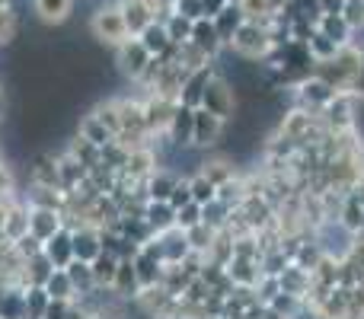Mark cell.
Instances as JSON below:
<instances>
[{
	"label": "cell",
	"mask_w": 364,
	"mask_h": 319,
	"mask_svg": "<svg viewBox=\"0 0 364 319\" xmlns=\"http://www.w3.org/2000/svg\"><path fill=\"white\" fill-rule=\"evenodd\" d=\"M201 106H205L208 112L220 115L224 121H233L237 119V90H233V83L227 80V77L214 74L211 80H208V87H205Z\"/></svg>",
	"instance_id": "6da1fadb"
},
{
	"label": "cell",
	"mask_w": 364,
	"mask_h": 319,
	"mask_svg": "<svg viewBox=\"0 0 364 319\" xmlns=\"http://www.w3.org/2000/svg\"><path fill=\"white\" fill-rule=\"evenodd\" d=\"M227 134V121L220 119V115L208 112L205 106L195 109V125H192V147L201 153L214 151V147H220V141H224Z\"/></svg>",
	"instance_id": "7a4b0ae2"
},
{
	"label": "cell",
	"mask_w": 364,
	"mask_h": 319,
	"mask_svg": "<svg viewBox=\"0 0 364 319\" xmlns=\"http://www.w3.org/2000/svg\"><path fill=\"white\" fill-rule=\"evenodd\" d=\"M227 48L237 51V55L246 58V61H259V58L272 48V38H269L265 29H259V23H250V19H246V23L233 32V38L227 42Z\"/></svg>",
	"instance_id": "3957f363"
},
{
	"label": "cell",
	"mask_w": 364,
	"mask_h": 319,
	"mask_svg": "<svg viewBox=\"0 0 364 319\" xmlns=\"http://www.w3.org/2000/svg\"><path fill=\"white\" fill-rule=\"evenodd\" d=\"M151 61H154V55L144 48V45H141L138 36L125 38V42L115 48V64H119V74L128 77V80H141Z\"/></svg>",
	"instance_id": "277c9868"
},
{
	"label": "cell",
	"mask_w": 364,
	"mask_h": 319,
	"mask_svg": "<svg viewBox=\"0 0 364 319\" xmlns=\"http://www.w3.org/2000/svg\"><path fill=\"white\" fill-rule=\"evenodd\" d=\"M336 93H339V90H336L329 80H323L320 74H310L307 80L297 83L294 99L301 102V109H310V112H323V106H326V102L333 99Z\"/></svg>",
	"instance_id": "5b68a950"
},
{
	"label": "cell",
	"mask_w": 364,
	"mask_h": 319,
	"mask_svg": "<svg viewBox=\"0 0 364 319\" xmlns=\"http://www.w3.org/2000/svg\"><path fill=\"white\" fill-rule=\"evenodd\" d=\"M93 32H96V38H100V42L112 45V48H119L125 38H132V32H128L122 10H106V6H100V10H96Z\"/></svg>",
	"instance_id": "8992f818"
},
{
	"label": "cell",
	"mask_w": 364,
	"mask_h": 319,
	"mask_svg": "<svg viewBox=\"0 0 364 319\" xmlns=\"http://www.w3.org/2000/svg\"><path fill=\"white\" fill-rule=\"evenodd\" d=\"M26 233H29V205H26L23 198L10 201L4 211V220H0V237H4L6 243H16Z\"/></svg>",
	"instance_id": "52a82bcc"
},
{
	"label": "cell",
	"mask_w": 364,
	"mask_h": 319,
	"mask_svg": "<svg viewBox=\"0 0 364 319\" xmlns=\"http://www.w3.org/2000/svg\"><path fill=\"white\" fill-rule=\"evenodd\" d=\"M214 74H218V70H214L211 64H201V67L188 70V77L182 80V90H179V102H186V106L198 109V106H201V96H205L208 80H211Z\"/></svg>",
	"instance_id": "ba28073f"
},
{
	"label": "cell",
	"mask_w": 364,
	"mask_h": 319,
	"mask_svg": "<svg viewBox=\"0 0 364 319\" xmlns=\"http://www.w3.org/2000/svg\"><path fill=\"white\" fill-rule=\"evenodd\" d=\"M61 227H64V211H58V207H29V233L38 237L42 243Z\"/></svg>",
	"instance_id": "9c48e42d"
},
{
	"label": "cell",
	"mask_w": 364,
	"mask_h": 319,
	"mask_svg": "<svg viewBox=\"0 0 364 319\" xmlns=\"http://www.w3.org/2000/svg\"><path fill=\"white\" fill-rule=\"evenodd\" d=\"M192 125H195V109L186 106V102H176L170 128H166V138H170L176 147H188L192 144Z\"/></svg>",
	"instance_id": "30bf717a"
},
{
	"label": "cell",
	"mask_w": 364,
	"mask_h": 319,
	"mask_svg": "<svg viewBox=\"0 0 364 319\" xmlns=\"http://www.w3.org/2000/svg\"><path fill=\"white\" fill-rule=\"evenodd\" d=\"M70 237H74V233H70L68 227H61V230L51 233L42 243V252L55 262V269H68V265L74 262V243H70Z\"/></svg>",
	"instance_id": "8fae6325"
},
{
	"label": "cell",
	"mask_w": 364,
	"mask_h": 319,
	"mask_svg": "<svg viewBox=\"0 0 364 319\" xmlns=\"http://www.w3.org/2000/svg\"><path fill=\"white\" fill-rule=\"evenodd\" d=\"M179 173L170 166H157L151 175L144 179V195L147 201H170V192L176 188Z\"/></svg>",
	"instance_id": "7c38bea8"
},
{
	"label": "cell",
	"mask_w": 364,
	"mask_h": 319,
	"mask_svg": "<svg viewBox=\"0 0 364 319\" xmlns=\"http://www.w3.org/2000/svg\"><path fill=\"white\" fill-rule=\"evenodd\" d=\"M55 157H58V175H61V188H64V192H77V188L87 182L90 166H83V163L77 160L74 153H68V151L55 153Z\"/></svg>",
	"instance_id": "4fadbf2b"
},
{
	"label": "cell",
	"mask_w": 364,
	"mask_h": 319,
	"mask_svg": "<svg viewBox=\"0 0 364 319\" xmlns=\"http://www.w3.org/2000/svg\"><path fill=\"white\" fill-rule=\"evenodd\" d=\"M224 269H227V278L233 281V288H256L259 278L265 275L262 262H256V259H237L233 256Z\"/></svg>",
	"instance_id": "5bb4252c"
},
{
	"label": "cell",
	"mask_w": 364,
	"mask_h": 319,
	"mask_svg": "<svg viewBox=\"0 0 364 319\" xmlns=\"http://www.w3.org/2000/svg\"><path fill=\"white\" fill-rule=\"evenodd\" d=\"M112 291L122 303H134L141 294V281H138V271H134V262L132 259H122L119 262V271H115V281H112Z\"/></svg>",
	"instance_id": "9a60e30c"
},
{
	"label": "cell",
	"mask_w": 364,
	"mask_h": 319,
	"mask_svg": "<svg viewBox=\"0 0 364 319\" xmlns=\"http://www.w3.org/2000/svg\"><path fill=\"white\" fill-rule=\"evenodd\" d=\"M70 233H74V237H70V243H74V259H80V262H93V259L102 252V237H100L96 227L83 224Z\"/></svg>",
	"instance_id": "2e32d148"
},
{
	"label": "cell",
	"mask_w": 364,
	"mask_h": 319,
	"mask_svg": "<svg viewBox=\"0 0 364 319\" xmlns=\"http://www.w3.org/2000/svg\"><path fill=\"white\" fill-rule=\"evenodd\" d=\"M188 42L195 45V48H201L205 55H218L220 48H224V42H220V36H218V26H214V19L211 16H198L192 23V38Z\"/></svg>",
	"instance_id": "e0dca14e"
},
{
	"label": "cell",
	"mask_w": 364,
	"mask_h": 319,
	"mask_svg": "<svg viewBox=\"0 0 364 319\" xmlns=\"http://www.w3.org/2000/svg\"><path fill=\"white\" fill-rule=\"evenodd\" d=\"M160 239V249H164V265H179L182 259L192 252V246H188V237L182 227H173V230L166 233H157Z\"/></svg>",
	"instance_id": "ac0fdd59"
},
{
	"label": "cell",
	"mask_w": 364,
	"mask_h": 319,
	"mask_svg": "<svg viewBox=\"0 0 364 319\" xmlns=\"http://www.w3.org/2000/svg\"><path fill=\"white\" fill-rule=\"evenodd\" d=\"M29 182L61 188V175H58V157L55 153H38V157L29 163Z\"/></svg>",
	"instance_id": "d6986e66"
},
{
	"label": "cell",
	"mask_w": 364,
	"mask_h": 319,
	"mask_svg": "<svg viewBox=\"0 0 364 319\" xmlns=\"http://www.w3.org/2000/svg\"><path fill=\"white\" fill-rule=\"evenodd\" d=\"M144 220L154 233H166L176 227V207L170 201H147L144 205Z\"/></svg>",
	"instance_id": "ffe728a7"
},
{
	"label": "cell",
	"mask_w": 364,
	"mask_h": 319,
	"mask_svg": "<svg viewBox=\"0 0 364 319\" xmlns=\"http://www.w3.org/2000/svg\"><path fill=\"white\" fill-rule=\"evenodd\" d=\"M316 29L323 32V36H329L333 38L336 45H348V38H352V23H348L346 16H342V13H320V16H316Z\"/></svg>",
	"instance_id": "44dd1931"
},
{
	"label": "cell",
	"mask_w": 364,
	"mask_h": 319,
	"mask_svg": "<svg viewBox=\"0 0 364 319\" xmlns=\"http://www.w3.org/2000/svg\"><path fill=\"white\" fill-rule=\"evenodd\" d=\"M132 262H134V271H138L141 288H157V284L164 281V262H160L157 256H151V252L141 249Z\"/></svg>",
	"instance_id": "7402d4cb"
},
{
	"label": "cell",
	"mask_w": 364,
	"mask_h": 319,
	"mask_svg": "<svg viewBox=\"0 0 364 319\" xmlns=\"http://www.w3.org/2000/svg\"><path fill=\"white\" fill-rule=\"evenodd\" d=\"M214 19V26H218V36H220V42H230L233 38V32L240 29V26L246 23V13H243V4H227L224 10L218 13V16H211Z\"/></svg>",
	"instance_id": "603a6c76"
},
{
	"label": "cell",
	"mask_w": 364,
	"mask_h": 319,
	"mask_svg": "<svg viewBox=\"0 0 364 319\" xmlns=\"http://www.w3.org/2000/svg\"><path fill=\"white\" fill-rule=\"evenodd\" d=\"M201 175H208V179L214 182V185H224L227 179H233L237 175V166H233V157L230 153H220V157H205L201 160Z\"/></svg>",
	"instance_id": "cb8c5ba5"
},
{
	"label": "cell",
	"mask_w": 364,
	"mask_h": 319,
	"mask_svg": "<svg viewBox=\"0 0 364 319\" xmlns=\"http://www.w3.org/2000/svg\"><path fill=\"white\" fill-rule=\"evenodd\" d=\"M122 16H125V26L132 36H141V32L154 23V10L144 4V0H132L128 6H122Z\"/></svg>",
	"instance_id": "d4e9b609"
},
{
	"label": "cell",
	"mask_w": 364,
	"mask_h": 319,
	"mask_svg": "<svg viewBox=\"0 0 364 319\" xmlns=\"http://www.w3.org/2000/svg\"><path fill=\"white\" fill-rule=\"evenodd\" d=\"M77 134H83L87 141H93L96 147H106V144H112V141H115V134L109 131V128L102 125V121L96 119L93 112L80 115V121H77Z\"/></svg>",
	"instance_id": "484cf974"
},
{
	"label": "cell",
	"mask_w": 364,
	"mask_h": 319,
	"mask_svg": "<svg viewBox=\"0 0 364 319\" xmlns=\"http://www.w3.org/2000/svg\"><path fill=\"white\" fill-rule=\"evenodd\" d=\"M119 262H122V259L115 256V252H106V249H102L100 256L90 262V269H93V278H96V288H112L115 271H119Z\"/></svg>",
	"instance_id": "4316f807"
},
{
	"label": "cell",
	"mask_w": 364,
	"mask_h": 319,
	"mask_svg": "<svg viewBox=\"0 0 364 319\" xmlns=\"http://www.w3.org/2000/svg\"><path fill=\"white\" fill-rule=\"evenodd\" d=\"M42 288H45V294H48L51 301H74L77 297V288H74V281H70L68 269H55Z\"/></svg>",
	"instance_id": "83f0119b"
},
{
	"label": "cell",
	"mask_w": 364,
	"mask_h": 319,
	"mask_svg": "<svg viewBox=\"0 0 364 319\" xmlns=\"http://www.w3.org/2000/svg\"><path fill=\"white\" fill-rule=\"evenodd\" d=\"M138 38H141V45H144V48L151 51L154 58H157V55H164V51L173 45V42H170V36H166V26L160 23V19H154V23L147 26V29L141 32Z\"/></svg>",
	"instance_id": "f1b7e54d"
},
{
	"label": "cell",
	"mask_w": 364,
	"mask_h": 319,
	"mask_svg": "<svg viewBox=\"0 0 364 319\" xmlns=\"http://www.w3.org/2000/svg\"><path fill=\"white\" fill-rule=\"evenodd\" d=\"M230 214H233L230 205L214 198V201H208V205H201V224H208L211 230H224V227L230 224Z\"/></svg>",
	"instance_id": "f546056e"
},
{
	"label": "cell",
	"mask_w": 364,
	"mask_h": 319,
	"mask_svg": "<svg viewBox=\"0 0 364 319\" xmlns=\"http://www.w3.org/2000/svg\"><path fill=\"white\" fill-rule=\"evenodd\" d=\"M68 153H74L77 160L83 163V166H96L100 163V157H102V147H96L93 141H87L83 134H74V138L68 141V147H64Z\"/></svg>",
	"instance_id": "4dcf8cb0"
},
{
	"label": "cell",
	"mask_w": 364,
	"mask_h": 319,
	"mask_svg": "<svg viewBox=\"0 0 364 319\" xmlns=\"http://www.w3.org/2000/svg\"><path fill=\"white\" fill-rule=\"evenodd\" d=\"M51 271H55V262H51L45 252L26 259V288H29V284H45Z\"/></svg>",
	"instance_id": "1f68e13d"
},
{
	"label": "cell",
	"mask_w": 364,
	"mask_h": 319,
	"mask_svg": "<svg viewBox=\"0 0 364 319\" xmlns=\"http://www.w3.org/2000/svg\"><path fill=\"white\" fill-rule=\"evenodd\" d=\"M192 23L195 19H186L182 13L173 10L170 16L164 19V26H166V36H170V42L173 45H186L188 38H192Z\"/></svg>",
	"instance_id": "d6a6232c"
},
{
	"label": "cell",
	"mask_w": 364,
	"mask_h": 319,
	"mask_svg": "<svg viewBox=\"0 0 364 319\" xmlns=\"http://www.w3.org/2000/svg\"><path fill=\"white\" fill-rule=\"evenodd\" d=\"M68 275H70V281H74L77 294H90V291L96 288V278H93V269H90V262H80V259H74V262L68 265Z\"/></svg>",
	"instance_id": "836d02e7"
},
{
	"label": "cell",
	"mask_w": 364,
	"mask_h": 319,
	"mask_svg": "<svg viewBox=\"0 0 364 319\" xmlns=\"http://www.w3.org/2000/svg\"><path fill=\"white\" fill-rule=\"evenodd\" d=\"M307 48H310V55H314V61L320 64V61H329V58H336L339 45H336L329 36H323L320 29H314V32H310V38H307Z\"/></svg>",
	"instance_id": "e575fe53"
},
{
	"label": "cell",
	"mask_w": 364,
	"mask_h": 319,
	"mask_svg": "<svg viewBox=\"0 0 364 319\" xmlns=\"http://www.w3.org/2000/svg\"><path fill=\"white\" fill-rule=\"evenodd\" d=\"M218 233L220 230H211L208 224H195L192 230H186V237H188V246H192V252H205V256H208V249L214 246Z\"/></svg>",
	"instance_id": "d590c367"
},
{
	"label": "cell",
	"mask_w": 364,
	"mask_h": 319,
	"mask_svg": "<svg viewBox=\"0 0 364 319\" xmlns=\"http://www.w3.org/2000/svg\"><path fill=\"white\" fill-rule=\"evenodd\" d=\"M188 188H192V201H198V205H208V201L218 198V185H214L208 175H201V173L188 175Z\"/></svg>",
	"instance_id": "8d00e7d4"
},
{
	"label": "cell",
	"mask_w": 364,
	"mask_h": 319,
	"mask_svg": "<svg viewBox=\"0 0 364 319\" xmlns=\"http://www.w3.org/2000/svg\"><path fill=\"white\" fill-rule=\"evenodd\" d=\"M48 301H51V297L45 294L42 284H29V288H26V310H29L32 319H42L45 307H48Z\"/></svg>",
	"instance_id": "74e56055"
},
{
	"label": "cell",
	"mask_w": 364,
	"mask_h": 319,
	"mask_svg": "<svg viewBox=\"0 0 364 319\" xmlns=\"http://www.w3.org/2000/svg\"><path fill=\"white\" fill-rule=\"evenodd\" d=\"M195 224H201V205H198V201H188V205L176 207V227H182V230H192Z\"/></svg>",
	"instance_id": "f35d334b"
},
{
	"label": "cell",
	"mask_w": 364,
	"mask_h": 319,
	"mask_svg": "<svg viewBox=\"0 0 364 319\" xmlns=\"http://www.w3.org/2000/svg\"><path fill=\"white\" fill-rule=\"evenodd\" d=\"M70 10V0H38V13L45 19H61Z\"/></svg>",
	"instance_id": "ab89813d"
},
{
	"label": "cell",
	"mask_w": 364,
	"mask_h": 319,
	"mask_svg": "<svg viewBox=\"0 0 364 319\" xmlns=\"http://www.w3.org/2000/svg\"><path fill=\"white\" fill-rule=\"evenodd\" d=\"M173 10L182 13L186 19H198L205 16V0H173Z\"/></svg>",
	"instance_id": "60d3db41"
},
{
	"label": "cell",
	"mask_w": 364,
	"mask_h": 319,
	"mask_svg": "<svg viewBox=\"0 0 364 319\" xmlns=\"http://www.w3.org/2000/svg\"><path fill=\"white\" fill-rule=\"evenodd\" d=\"M13 249H16L23 259H32V256H38V252H42V239L32 237V233H26L23 239H16V243H13Z\"/></svg>",
	"instance_id": "b9f144b4"
},
{
	"label": "cell",
	"mask_w": 364,
	"mask_h": 319,
	"mask_svg": "<svg viewBox=\"0 0 364 319\" xmlns=\"http://www.w3.org/2000/svg\"><path fill=\"white\" fill-rule=\"evenodd\" d=\"M192 201V188H188V175H179V182H176V188L170 192V205L173 207H182V205H188Z\"/></svg>",
	"instance_id": "7bdbcfd3"
},
{
	"label": "cell",
	"mask_w": 364,
	"mask_h": 319,
	"mask_svg": "<svg viewBox=\"0 0 364 319\" xmlns=\"http://www.w3.org/2000/svg\"><path fill=\"white\" fill-rule=\"evenodd\" d=\"M13 29H16V23H13L10 6H0V48L13 38Z\"/></svg>",
	"instance_id": "ee69618b"
},
{
	"label": "cell",
	"mask_w": 364,
	"mask_h": 319,
	"mask_svg": "<svg viewBox=\"0 0 364 319\" xmlns=\"http://www.w3.org/2000/svg\"><path fill=\"white\" fill-rule=\"evenodd\" d=\"M342 16L352 23V29H358V26L364 23V0H361V4H358V0H348L346 10H342Z\"/></svg>",
	"instance_id": "f6af8a7d"
},
{
	"label": "cell",
	"mask_w": 364,
	"mask_h": 319,
	"mask_svg": "<svg viewBox=\"0 0 364 319\" xmlns=\"http://www.w3.org/2000/svg\"><path fill=\"white\" fill-rule=\"evenodd\" d=\"M68 310H70V301H48L42 319H68Z\"/></svg>",
	"instance_id": "bcb514c9"
},
{
	"label": "cell",
	"mask_w": 364,
	"mask_h": 319,
	"mask_svg": "<svg viewBox=\"0 0 364 319\" xmlns=\"http://www.w3.org/2000/svg\"><path fill=\"white\" fill-rule=\"evenodd\" d=\"M320 4V13H342L348 0H316Z\"/></svg>",
	"instance_id": "7dc6e473"
},
{
	"label": "cell",
	"mask_w": 364,
	"mask_h": 319,
	"mask_svg": "<svg viewBox=\"0 0 364 319\" xmlns=\"http://www.w3.org/2000/svg\"><path fill=\"white\" fill-rule=\"evenodd\" d=\"M68 319H93L87 313V310L83 307H77V303H70V310H68Z\"/></svg>",
	"instance_id": "c3c4849f"
},
{
	"label": "cell",
	"mask_w": 364,
	"mask_h": 319,
	"mask_svg": "<svg viewBox=\"0 0 364 319\" xmlns=\"http://www.w3.org/2000/svg\"><path fill=\"white\" fill-rule=\"evenodd\" d=\"M6 112H10V106H6V99H4V96H0V125H4V121H6Z\"/></svg>",
	"instance_id": "681fc988"
},
{
	"label": "cell",
	"mask_w": 364,
	"mask_h": 319,
	"mask_svg": "<svg viewBox=\"0 0 364 319\" xmlns=\"http://www.w3.org/2000/svg\"><path fill=\"white\" fill-rule=\"evenodd\" d=\"M6 163H10V160H6V147L0 144V166H6Z\"/></svg>",
	"instance_id": "f907efd6"
},
{
	"label": "cell",
	"mask_w": 364,
	"mask_h": 319,
	"mask_svg": "<svg viewBox=\"0 0 364 319\" xmlns=\"http://www.w3.org/2000/svg\"><path fill=\"white\" fill-rule=\"evenodd\" d=\"M6 93V83H4V74H0V96Z\"/></svg>",
	"instance_id": "816d5d0a"
},
{
	"label": "cell",
	"mask_w": 364,
	"mask_h": 319,
	"mask_svg": "<svg viewBox=\"0 0 364 319\" xmlns=\"http://www.w3.org/2000/svg\"><path fill=\"white\" fill-rule=\"evenodd\" d=\"M0 6H6V0H0Z\"/></svg>",
	"instance_id": "f5cc1de1"
},
{
	"label": "cell",
	"mask_w": 364,
	"mask_h": 319,
	"mask_svg": "<svg viewBox=\"0 0 364 319\" xmlns=\"http://www.w3.org/2000/svg\"><path fill=\"white\" fill-rule=\"evenodd\" d=\"M0 319H4V316H0Z\"/></svg>",
	"instance_id": "db71d44e"
}]
</instances>
